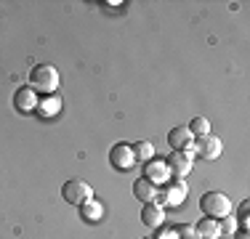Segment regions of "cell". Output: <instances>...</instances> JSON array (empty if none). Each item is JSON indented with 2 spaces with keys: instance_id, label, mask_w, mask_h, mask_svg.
Here are the masks:
<instances>
[{
  "instance_id": "cell-19",
  "label": "cell",
  "mask_w": 250,
  "mask_h": 239,
  "mask_svg": "<svg viewBox=\"0 0 250 239\" xmlns=\"http://www.w3.org/2000/svg\"><path fill=\"white\" fill-rule=\"evenodd\" d=\"M176 234H178V239H200L197 231H194V226H189V223L176 226Z\"/></svg>"
},
{
  "instance_id": "cell-21",
  "label": "cell",
  "mask_w": 250,
  "mask_h": 239,
  "mask_svg": "<svg viewBox=\"0 0 250 239\" xmlns=\"http://www.w3.org/2000/svg\"><path fill=\"white\" fill-rule=\"evenodd\" d=\"M231 237H234V239H250V234H248L245 229H237V231H234V234H231Z\"/></svg>"
},
{
  "instance_id": "cell-3",
  "label": "cell",
  "mask_w": 250,
  "mask_h": 239,
  "mask_svg": "<svg viewBox=\"0 0 250 239\" xmlns=\"http://www.w3.org/2000/svg\"><path fill=\"white\" fill-rule=\"evenodd\" d=\"M62 197H64V202L80 207V205L93 199V186L88 181H83V178H72V181H67L62 186Z\"/></svg>"
},
{
  "instance_id": "cell-10",
  "label": "cell",
  "mask_w": 250,
  "mask_h": 239,
  "mask_svg": "<svg viewBox=\"0 0 250 239\" xmlns=\"http://www.w3.org/2000/svg\"><path fill=\"white\" fill-rule=\"evenodd\" d=\"M144 178H149L152 183H168V178H170V170H168V165H165V159H149L144 167Z\"/></svg>"
},
{
  "instance_id": "cell-13",
  "label": "cell",
  "mask_w": 250,
  "mask_h": 239,
  "mask_svg": "<svg viewBox=\"0 0 250 239\" xmlns=\"http://www.w3.org/2000/svg\"><path fill=\"white\" fill-rule=\"evenodd\" d=\"M101 215H104V207H101L99 199H91V202H85V205H80V218L85 220V223H99Z\"/></svg>"
},
{
  "instance_id": "cell-22",
  "label": "cell",
  "mask_w": 250,
  "mask_h": 239,
  "mask_svg": "<svg viewBox=\"0 0 250 239\" xmlns=\"http://www.w3.org/2000/svg\"><path fill=\"white\" fill-rule=\"evenodd\" d=\"M248 207H250V202L242 199V202H240V215H248Z\"/></svg>"
},
{
  "instance_id": "cell-9",
  "label": "cell",
  "mask_w": 250,
  "mask_h": 239,
  "mask_svg": "<svg viewBox=\"0 0 250 239\" xmlns=\"http://www.w3.org/2000/svg\"><path fill=\"white\" fill-rule=\"evenodd\" d=\"M38 101H40L38 93H35L29 85H21L19 91L14 93V106H16L19 112H24V115H27V112H35V109H38Z\"/></svg>"
},
{
  "instance_id": "cell-18",
  "label": "cell",
  "mask_w": 250,
  "mask_h": 239,
  "mask_svg": "<svg viewBox=\"0 0 250 239\" xmlns=\"http://www.w3.org/2000/svg\"><path fill=\"white\" fill-rule=\"evenodd\" d=\"M133 154H136V159L149 162V159H154V146L149 141H139V143H133Z\"/></svg>"
},
{
  "instance_id": "cell-5",
  "label": "cell",
  "mask_w": 250,
  "mask_h": 239,
  "mask_svg": "<svg viewBox=\"0 0 250 239\" xmlns=\"http://www.w3.org/2000/svg\"><path fill=\"white\" fill-rule=\"evenodd\" d=\"M192 162H194V152H173L168 159H165L170 176L181 178V181L189 176V173H192Z\"/></svg>"
},
{
  "instance_id": "cell-4",
  "label": "cell",
  "mask_w": 250,
  "mask_h": 239,
  "mask_svg": "<svg viewBox=\"0 0 250 239\" xmlns=\"http://www.w3.org/2000/svg\"><path fill=\"white\" fill-rule=\"evenodd\" d=\"M139 162L133 154V143H115V146L109 149V165L115 167V170L120 173H128L133 170V165Z\"/></svg>"
},
{
  "instance_id": "cell-23",
  "label": "cell",
  "mask_w": 250,
  "mask_h": 239,
  "mask_svg": "<svg viewBox=\"0 0 250 239\" xmlns=\"http://www.w3.org/2000/svg\"><path fill=\"white\" fill-rule=\"evenodd\" d=\"M146 239H149V237H146Z\"/></svg>"
},
{
  "instance_id": "cell-2",
  "label": "cell",
  "mask_w": 250,
  "mask_h": 239,
  "mask_svg": "<svg viewBox=\"0 0 250 239\" xmlns=\"http://www.w3.org/2000/svg\"><path fill=\"white\" fill-rule=\"evenodd\" d=\"M200 210L205 218L218 220V218H224V215H231V199L224 191H208L200 199Z\"/></svg>"
},
{
  "instance_id": "cell-11",
  "label": "cell",
  "mask_w": 250,
  "mask_h": 239,
  "mask_svg": "<svg viewBox=\"0 0 250 239\" xmlns=\"http://www.w3.org/2000/svg\"><path fill=\"white\" fill-rule=\"evenodd\" d=\"M157 194H160L157 183H152L149 178H139V181L133 183V197H136V199H141L144 205L157 202Z\"/></svg>"
},
{
  "instance_id": "cell-14",
  "label": "cell",
  "mask_w": 250,
  "mask_h": 239,
  "mask_svg": "<svg viewBox=\"0 0 250 239\" xmlns=\"http://www.w3.org/2000/svg\"><path fill=\"white\" fill-rule=\"evenodd\" d=\"M194 231H197L200 239H218L221 234H218V223L213 218H202L197 226H194Z\"/></svg>"
},
{
  "instance_id": "cell-20",
  "label": "cell",
  "mask_w": 250,
  "mask_h": 239,
  "mask_svg": "<svg viewBox=\"0 0 250 239\" xmlns=\"http://www.w3.org/2000/svg\"><path fill=\"white\" fill-rule=\"evenodd\" d=\"M157 239H178V234H176V229H168V226H160V234H157Z\"/></svg>"
},
{
  "instance_id": "cell-6",
  "label": "cell",
  "mask_w": 250,
  "mask_h": 239,
  "mask_svg": "<svg viewBox=\"0 0 250 239\" xmlns=\"http://www.w3.org/2000/svg\"><path fill=\"white\" fill-rule=\"evenodd\" d=\"M168 143L173 152H194V136L189 133L187 125H178L168 133Z\"/></svg>"
},
{
  "instance_id": "cell-17",
  "label": "cell",
  "mask_w": 250,
  "mask_h": 239,
  "mask_svg": "<svg viewBox=\"0 0 250 239\" xmlns=\"http://www.w3.org/2000/svg\"><path fill=\"white\" fill-rule=\"evenodd\" d=\"M216 223H218V234H221V237H231L237 229H240V223H237L234 215H224V218L216 220Z\"/></svg>"
},
{
  "instance_id": "cell-15",
  "label": "cell",
  "mask_w": 250,
  "mask_h": 239,
  "mask_svg": "<svg viewBox=\"0 0 250 239\" xmlns=\"http://www.w3.org/2000/svg\"><path fill=\"white\" fill-rule=\"evenodd\" d=\"M38 115H43V117H53L59 109H62V101L56 99V96H43V99L38 101Z\"/></svg>"
},
{
  "instance_id": "cell-7",
  "label": "cell",
  "mask_w": 250,
  "mask_h": 239,
  "mask_svg": "<svg viewBox=\"0 0 250 239\" xmlns=\"http://www.w3.org/2000/svg\"><path fill=\"white\" fill-rule=\"evenodd\" d=\"M224 152V143L218 136H205V139H197L194 143V154H200L202 159H218Z\"/></svg>"
},
{
  "instance_id": "cell-8",
  "label": "cell",
  "mask_w": 250,
  "mask_h": 239,
  "mask_svg": "<svg viewBox=\"0 0 250 239\" xmlns=\"http://www.w3.org/2000/svg\"><path fill=\"white\" fill-rule=\"evenodd\" d=\"M163 199H165V205H170V207L184 205V199H187V183H184L181 178L168 181V186H165V191H163Z\"/></svg>"
},
{
  "instance_id": "cell-1",
  "label": "cell",
  "mask_w": 250,
  "mask_h": 239,
  "mask_svg": "<svg viewBox=\"0 0 250 239\" xmlns=\"http://www.w3.org/2000/svg\"><path fill=\"white\" fill-rule=\"evenodd\" d=\"M59 82H62V77H59V69L53 64H38V67L29 72V88L35 93L53 96L59 91Z\"/></svg>"
},
{
  "instance_id": "cell-12",
  "label": "cell",
  "mask_w": 250,
  "mask_h": 239,
  "mask_svg": "<svg viewBox=\"0 0 250 239\" xmlns=\"http://www.w3.org/2000/svg\"><path fill=\"white\" fill-rule=\"evenodd\" d=\"M141 220H144L149 229H160V226L165 223V210H163V205H154V202L144 205V210H141Z\"/></svg>"
},
{
  "instance_id": "cell-16",
  "label": "cell",
  "mask_w": 250,
  "mask_h": 239,
  "mask_svg": "<svg viewBox=\"0 0 250 239\" xmlns=\"http://www.w3.org/2000/svg\"><path fill=\"white\" fill-rule=\"evenodd\" d=\"M187 128H189V133L194 136V141H197V139H205V136H210V122H208L205 117H194L192 122L187 125Z\"/></svg>"
}]
</instances>
